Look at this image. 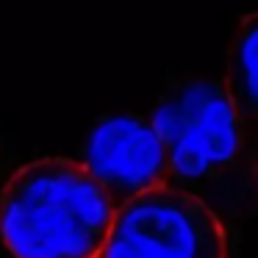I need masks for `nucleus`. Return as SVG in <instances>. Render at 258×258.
<instances>
[{
	"label": "nucleus",
	"instance_id": "1",
	"mask_svg": "<svg viewBox=\"0 0 258 258\" xmlns=\"http://www.w3.org/2000/svg\"><path fill=\"white\" fill-rule=\"evenodd\" d=\"M150 122L167 156V189L197 197L222 222L252 211L258 183L222 81L169 78Z\"/></svg>",
	"mask_w": 258,
	"mask_h": 258
},
{
	"label": "nucleus",
	"instance_id": "2",
	"mask_svg": "<svg viewBox=\"0 0 258 258\" xmlns=\"http://www.w3.org/2000/svg\"><path fill=\"white\" fill-rule=\"evenodd\" d=\"M111 222V200L75 158H36L0 191V239L14 258H100Z\"/></svg>",
	"mask_w": 258,
	"mask_h": 258
},
{
	"label": "nucleus",
	"instance_id": "3",
	"mask_svg": "<svg viewBox=\"0 0 258 258\" xmlns=\"http://www.w3.org/2000/svg\"><path fill=\"white\" fill-rule=\"evenodd\" d=\"M100 258H228V228L197 197L161 186L114 211Z\"/></svg>",
	"mask_w": 258,
	"mask_h": 258
},
{
	"label": "nucleus",
	"instance_id": "4",
	"mask_svg": "<svg viewBox=\"0 0 258 258\" xmlns=\"http://www.w3.org/2000/svg\"><path fill=\"white\" fill-rule=\"evenodd\" d=\"M78 164L106 191L114 211L134 197L167 186V156L150 119L114 111L86 134Z\"/></svg>",
	"mask_w": 258,
	"mask_h": 258
},
{
	"label": "nucleus",
	"instance_id": "5",
	"mask_svg": "<svg viewBox=\"0 0 258 258\" xmlns=\"http://www.w3.org/2000/svg\"><path fill=\"white\" fill-rule=\"evenodd\" d=\"M241 131L252 178L258 183V12L239 23L228 50V78L222 81Z\"/></svg>",
	"mask_w": 258,
	"mask_h": 258
}]
</instances>
